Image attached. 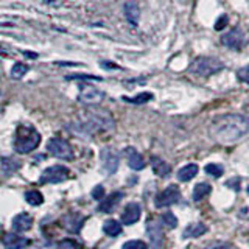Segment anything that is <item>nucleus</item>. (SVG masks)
<instances>
[{"mask_svg":"<svg viewBox=\"0 0 249 249\" xmlns=\"http://www.w3.org/2000/svg\"><path fill=\"white\" fill-rule=\"evenodd\" d=\"M249 131V122L240 114H224L210 124V137L221 145H231Z\"/></svg>","mask_w":249,"mask_h":249,"instance_id":"obj_1","label":"nucleus"},{"mask_svg":"<svg viewBox=\"0 0 249 249\" xmlns=\"http://www.w3.org/2000/svg\"><path fill=\"white\" fill-rule=\"evenodd\" d=\"M114 120L111 114L101 109H92L81 114L72 124V131L83 136H92L100 129H112Z\"/></svg>","mask_w":249,"mask_h":249,"instance_id":"obj_2","label":"nucleus"},{"mask_svg":"<svg viewBox=\"0 0 249 249\" xmlns=\"http://www.w3.org/2000/svg\"><path fill=\"white\" fill-rule=\"evenodd\" d=\"M41 143V134L31 126H19L16 132L14 148L18 153H30Z\"/></svg>","mask_w":249,"mask_h":249,"instance_id":"obj_3","label":"nucleus"},{"mask_svg":"<svg viewBox=\"0 0 249 249\" xmlns=\"http://www.w3.org/2000/svg\"><path fill=\"white\" fill-rule=\"evenodd\" d=\"M223 67L224 64L220 59L212 58V56H199L192 62V66L189 67V72L196 76H210L223 70Z\"/></svg>","mask_w":249,"mask_h":249,"instance_id":"obj_4","label":"nucleus"},{"mask_svg":"<svg viewBox=\"0 0 249 249\" xmlns=\"http://www.w3.org/2000/svg\"><path fill=\"white\" fill-rule=\"evenodd\" d=\"M47 150L58 159H64V160L73 159L72 146L69 145V142H66V140H62V139H56V137L50 139L49 143H47Z\"/></svg>","mask_w":249,"mask_h":249,"instance_id":"obj_5","label":"nucleus"},{"mask_svg":"<svg viewBox=\"0 0 249 249\" xmlns=\"http://www.w3.org/2000/svg\"><path fill=\"white\" fill-rule=\"evenodd\" d=\"M69 176V170L62 165H53V167H49L42 171L41 175V184H58V182H62L66 181Z\"/></svg>","mask_w":249,"mask_h":249,"instance_id":"obj_6","label":"nucleus"},{"mask_svg":"<svg viewBox=\"0 0 249 249\" xmlns=\"http://www.w3.org/2000/svg\"><path fill=\"white\" fill-rule=\"evenodd\" d=\"M179 201H181V192H179V189L176 185H168L167 189L163 192H160L154 199L156 207H158V209L176 204V202H179Z\"/></svg>","mask_w":249,"mask_h":249,"instance_id":"obj_7","label":"nucleus"},{"mask_svg":"<svg viewBox=\"0 0 249 249\" xmlns=\"http://www.w3.org/2000/svg\"><path fill=\"white\" fill-rule=\"evenodd\" d=\"M100 159H101V163H103V170L106 173L112 175L117 171L119 168V163H120V158H119V153H117L114 148L107 146V148H103L100 153Z\"/></svg>","mask_w":249,"mask_h":249,"instance_id":"obj_8","label":"nucleus"},{"mask_svg":"<svg viewBox=\"0 0 249 249\" xmlns=\"http://www.w3.org/2000/svg\"><path fill=\"white\" fill-rule=\"evenodd\" d=\"M221 42H223V45L229 47V49H232V50H240L241 47L245 45L246 37H245L243 30H240V28H232L228 35H224V36L221 37Z\"/></svg>","mask_w":249,"mask_h":249,"instance_id":"obj_9","label":"nucleus"},{"mask_svg":"<svg viewBox=\"0 0 249 249\" xmlns=\"http://www.w3.org/2000/svg\"><path fill=\"white\" fill-rule=\"evenodd\" d=\"M103 98H105V93L100 89L93 88V86H83L80 90V95H78V100L84 105H97Z\"/></svg>","mask_w":249,"mask_h":249,"instance_id":"obj_10","label":"nucleus"},{"mask_svg":"<svg viewBox=\"0 0 249 249\" xmlns=\"http://www.w3.org/2000/svg\"><path fill=\"white\" fill-rule=\"evenodd\" d=\"M140 215H142V207H140L139 202H129L123 210L122 221L123 224H128V226L134 224L140 220Z\"/></svg>","mask_w":249,"mask_h":249,"instance_id":"obj_11","label":"nucleus"},{"mask_svg":"<svg viewBox=\"0 0 249 249\" xmlns=\"http://www.w3.org/2000/svg\"><path fill=\"white\" fill-rule=\"evenodd\" d=\"M123 11H124V18H126V20L131 23V25L137 27L139 25V19H140V8H139L137 2H134V0H129V2L124 3Z\"/></svg>","mask_w":249,"mask_h":249,"instance_id":"obj_12","label":"nucleus"},{"mask_svg":"<svg viewBox=\"0 0 249 249\" xmlns=\"http://www.w3.org/2000/svg\"><path fill=\"white\" fill-rule=\"evenodd\" d=\"M20 168V162L13 158H0V178H10Z\"/></svg>","mask_w":249,"mask_h":249,"instance_id":"obj_13","label":"nucleus"},{"mask_svg":"<svg viewBox=\"0 0 249 249\" xmlns=\"http://www.w3.org/2000/svg\"><path fill=\"white\" fill-rule=\"evenodd\" d=\"M11 226H13L14 232H25V231L31 229V226H33V218H31V215L27 212L19 213V215L14 216Z\"/></svg>","mask_w":249,"mask_h":249,"instance_id":"obj_14","label":"nucleus"},{"mask_svg":"<svg viewBox=\"0 0 249 249\" xmlns=\"http://www.w3.org/2000/svg\"><path fill=\"white\" fill-rule=\"evenodd\" d=\"M62 224L66 226V229L69 232H80L81 226L84 224V216H81L80 213H69L62 218Z\"/></svg>","mask_w":249,"mask_h":249,"instance_id":"obj_15","label":"nucleus"},{"mask_svg":"<svg viewBox=\"0 0 249 249\" xmlns=\"http://www.w3.org/2000/svg\"><path fill=\"white\" fill-rule=\"evenodd\" d=\"M3 245L6 249H23L28 245V240L10 232V233H5L3 235Z\"/></svg>","mask_w":249,"mask_h":249,"instance_id":"obj_16","label":"nucleus"},{"mask_svg":"<svg viewBox=\"0 0 249 249\" xmlns=\"http://www.w3.org/2000/svg\"><path fill=\"white\" fill-rule=\"evenodd\" d=\"M122 198H123V193L122 192H114V193L109 195L107 198L103 199V202H101L98 209L101 210V212H105V213H111L112 210L115 209V206L119 204V201Z\"/></svg>","mask_w":249,"mask_h":249,"instance_id":"obj_17","label":"nucleus"},{"mask_svg":"<svg viewBox=\"0 0 249 249\" xmlns=\"http://www.w3.org/2000/svg\"><path fill=\"white\" fill-rule=\"evenodd\" d=\"M124 153H126V158H128V165L132 170H142L145 167V162L142 159V156L137 153L136 148L129 146V148H126V150H124Z\"/></svg>","mask_w":249,"mask_h":249,"instance_id":"obj_18","label":"nucleus"},{"mask_svg":"<svg viewBox=\"0 0 249 249\" xmlns=\"http://www.w3.org/2000/svg\"><path fill=\"white\" fill-rule=\"evenodd\" d=\"M206 232H207V228L204 224L195 223V224L187 226L185 231L182 232V237L184 238H196V237H201L202 233H206Z\"/></svg>","mask_w":249,"mask_h":249,"instance_id":"obj_19","label":"nucleus"},{"mask_svg":"<svg viewBox=\"0 0 249 249\" xmlns=\"http://www.w3.org/2000/svg\"><path fill=\"white\" fill-rule=\"evenodd\" d=\"M196 173H198V165L189 163V165L182 167L178 171V179L181 182H187V181H190V179H193L195 176H196Z\"/></svg>","mask_w":249,"mask_h":249,"instance_id":"obj_20","label":"nucleus"},{"mask_svg":"<svg viewBox=\"0 0 249 249\" xmlns=\"http://www.w3.org/2000/svg\"><path fill=\"white\" fill-rule=\"evenodd\" d=\"M151 167H153V171L158 176H167V175H170V171H171L168 163L163 162L159 158H153L151 159Z\"/></svg>","mask_w":249,"mask_h":249,"instance_id":"obj_21","label":"nucleus"},{"mask_svg":"<svg viewBox=\"0 0 249 249\" xmlns=\"http://www.w3.org/2000/svg\"><path fill=\"white\" fill-rule=\"evenodd\" d=\"M103 231L109 237H117V235H120V233H122V226H120L119 221H115V220H107L103 224Z\"/></svg>","mask_w":249,"mask_h":249,"instance_id":"obj_22","label":"nucleus"},{"mask_svg":"<svg viewBox=\"0 0 249 249\" xmlns=\"http://www.w3.org/2000/svg\"><path fill=\"white\" fill-rule=\"evenodd\" d=\"M210 190H212V187H210V184H207V182H201L198 185H195L193 199L195 201H202L210 193Z\"/></svg>","mask_w":249,"mask_h":249,"instance_id":"obj_23","label":"nucleus"},{"mask_svg":"<svg viewBox=\"0 0 249 249\" xmlns=\"http://www.w3.org/2000/svg\"><path fill=\"white\" fill-rule=\"evenodd\" d=\"M123 100L126 101V103H131V105H145L150 100H153V93L142 92V93H137L136 97H123Z\"/></svg>","mask_w":249,"mask_h":249,"instance_id":"obj_24","label":"nucleus"},{"mask_svg":"<svg viewBox=\"0 0 249 249\" xmlns=\"http://www.w3.org/2000/svg\"><path fill=\"white\" fill-rule=\"evenodd\" d=\"M25 199L28 204L31 206H41L42 202H44V196H42V193L41 192H37V190H30L25 193Z\"/></svg>","mask_w":249,"mask_h":249,"instance_id":"obj_25","label":"nucleus"},{"mask_svg":"<svg viewBox=\"0 0 249 249\" xmlns=\"http://www.w3.org/2000/svg\"><path fill=\"white\" fill-rule=\"evenodd\" d=\"M28 72V66L22 64V62H16L11 69V76L16 78V80H20V78Z\"/></svg>","mask_w":249,"mask_h":249,"instance_id":"obj_26","label":"nucleus"},{"mask_svg":"<svg viewBox=\"0 0 249 249\" xmlns=\"http://www.w3.org/2000/svg\"><path fill=\"white\" fill-rule=\"evenodd\" d=\"M206 173L213 176V178H221L223 176V167L216 165V163H209V165L206 167Z\"/></svg>","mask_w":249,"mask_h":249,"instance_id":"obj_27","label":"nucleus"},{"mask_svg":"<svg viewBox=\"0 0 249 249\" xmlns=\"http://www.w3.org/2000/svg\"><path fill=\"white\" fill-rule=\"evenodd\" d=\"M122 249H146V243L142 240H129L123 245Z\"/></svg>","mask_w":249,"mask_h":249,"instance_id":"obj_28","label":"nucleus"},{"mask_svg":"<svg viewBox=\"0 0 249 249\" xmlns=\"http://www.w3.org/2000/svg\"><path fill=\"white\" fill-rule=\"evenodd\" d=\"M162 221L165 223L168 228H171V229H175L176 226H178V218L171 213V212H165L162 215Z\"/></svg>","mask_w":249,"mask_h":249,"instance_id":"obj_29","label":"nucleus"},{"mask_svg":"<svg viewBox=\"0 0 249 249\" xmlns=\"http://www.w3.org/2000/svg\"><path fill=\"white\" fill-rule=\"evenodd\" d=\"M238 78L241 81H245L246 84H249V66H245V67H241L238 72H237Z\"/></svg>","mask_w":249,"mask_h":249,"instance_id":"obj_30","label":"nucleus"},{"mask_svg":"<svg viewBox=\"0 0 249 249\" xmlns=\"http://www.w3.org/2000/svg\"><path fill=\"white\" fill-rule=\"evenodd\" d=\"M103 196H105V187L97 185L95 189L92 190V198L93 199H103Z\"/></svg>","mask_w":249,"mask_h":249,"instance_id":"obj_31","label":"nucleus"},{"mask_svg":"<svg viewBox=\"0 0 249 249\" xmlns=\"http://www.w3.org/2000/svg\"><path fill=\"white\" fill-rule=\"evenodd\" d=\"M228 22H229V19H228V16H221L220 19H218V22L215 23V30H223L226 25H228Z\"/></svg>","mask_w":249,"mask_h":249,"instance_id":"obj_32","label":"nucleus"},{"mask_svg":"<svg viewBox=\"0 0 249 249\" xmlns=\"http://www.w3.org/2000/svg\"><path fill=\"white\" fill-rule=\"evenodd\" d=\"M206 249H235L231 243H215V245H210Z\"/></svg>","mask_w":249,"mask_h":249,"instance_id":"obj_33","label":"nucleus"},{"mask_svg":"<svg viewBox=\"0 0 249 249\" xmlns=\"http://www.w3.org/2000/svg\"><path fill=\"white\" fill-rule=\"evenodd\" d=\"M226 187H231L232 190H238L240 189V178H233L232 181H228L226 182Z\"/></svg>","mask_w":249,"mask_h":249,"instance_id":"obj_34","label":"nucleus"},{"mask_svg":"<svg viewBox=\"0 0 249 249\" xmlns=\"http://www.w3.org/2000/svg\"><path fill=\"white\" fill-rule=\"evenodd\" d=\"M69 80H78V78H80V80H101V78H98V76H92V75H73V76H67Z\"/></svg>","mask_w":249,"mask_h":249,"instance_id":"obj_35","label":"nucleus"},{"mask_svg":"<svg viewBox=\"0 0 249 249\" xmlns=\"http://www.w3.org/2000/svg\"><path fill=\"white\" fill-rule=\"evenodd\" d=\"M59 249H78V246L70 240H64L62 243L59 245Z\"/></svg>","mask_w":249,"mask_h":249,"instance_id":"obj_36","label":"nucleus"},{"mask_svg":"<svg viewBox=\"0 0 249 249\" xmlns=\"http://www.w3.org/2000/svg\"><path fill=\"white\" fill-rule=\"evenodd\" d=\"M248 193H249V187H248Z\"/></svg>","mask_w":249,"mask_h":249,"instance_id":"obj_37","label":"nucleus"}]
</instances>
